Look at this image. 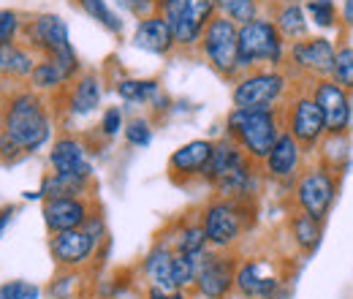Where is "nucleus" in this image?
Listing matches in <instances>:
<instances>
[{
    "instance_id": "nucleus-8",
    "label": "nucleus",
    "mask_w": 353,
    "mask_h": 299,
    "mask_svg": "<svg viewBox=\"0 0 353 299\" xmlns=\"http://www.w3.org/2000/svg\"><path fill=\"white\" fill-rule=\"evenodd\" d=\"M199 52H201L204 63L221 79L234 82L242 74V68H239V25L218 14L204 28V36L199 41Z\"/></svg>"
},
{
    "instance_id": "nucleus-21",
    "label": "nucleus",
    "mask_w": 353,
    "mask_h": 299,
    "mask_svg": "<svg viewBox=\"0 0 353 299\" xmlns=\"http://www.w3.org/2000/svg\"><path fill=\"white\" fill-rule=\"evenodd\" d=\"M133 46L141 49V52H150V55H172L176 49L174 33L169 28V22L163 19V14H150L144 19L136 22V30H133Z\"/></svg>"
},
{
    "instance_id": "nucleus-18",
    "label": "nucleus",
    "mask_w": 353,
    "mask_h": 299,
    "mask_svg": "<svg viewBox=\"0 0 353 299\" xmlns=\"http://www.w3.org/2000/svg\"><path fill=\"white\" fill-rule=\"evenodd\" d=\"M41 215L49 234L57 231H71V229H85L90 218L95 215V204L90 196H63V199H44Z\"/></svg>"
},
{
    "instance_id": "nucleus-28",
    "label": "nucleus",
    "mask_w": 353,
    "mask_h": 299,
    "mask_svg": "<svg viewBox=\"0 0 353 299\" xmlns=\"http://www.w3.org/2000/svg\"><path fill=\"white\" fill-rule=\"evenodd\" d=\"M272 22L277 25V30L283 33V39H285L288 44L302 41V39H307L310 36L307 11H305V6L296 3V0H285V3H280L277 11H274V17H272Z\"/></svg>"
},
{
    "instance_id": "nucleus-37",
    "label": "nucleus",
    "mask_w": 353,
    "mask_h": 299,
    "mask_svg": "<svg viewBox=\"0 0 353 299\" xmlns=\"http://www.w3.org/2000/svg\"><path fill=\"white\" fill-rule=\"evenodd\" d=\"M98 128H101V136H106V139H114L117 133H123V128H125L123 109H120V106H106V109L101 112Z\"/></svg>"
},
{
    "instance_id": "nucleus-29",
    "label": "nucleus",
    "mask_w": 353,
    "mask_h": 299,
    "mask_svg": "<svg viewBox=\"0 0 353 299\" xmlns=\"http://www.w3.org/2000/svg\"><path fill=\"white\" fill-rule=\"evenodd\" d=\"M41 196L44 199H63V196H92V180L85 177H71V174H54L49 171L41 182Z\"/></svg>"
},
{
    "instance_id": "nucleus-19",
    "label": "nucleus",
    "mask_w": 353,
    "mask_h": 299,
    "mask_svg": "<svg viewBox=\"0 0 353 299\" xmlns=\"http://www.w3.org/2000/svg\"><path fill=\"white\" fill-rule=\"evenodd\" d=\"M215 142L212 139H190L182 147H176L169 155V177L174 182H190L204 180V171L210 166Z\"/></svg>"
},
{
    "instance_id": "nucleus-31",
    "label": "nucleus",
    "mask_w": 353,
    "mask_h": 299,
    "mask_svg": "<svg viewBox=\"0 0 353 299\" xmlns=\"http://www.w3.org/2000/svg\"><path fill=\"white\" fill-rule=\"evenodd\" d=\"M77 3H79V8L88 14L90 19H95L103 30H109V33H114V36L123 33V19L112 11V6H109L106 0H77Z\"/></svg>"
},
{
    "instance_id": "nucleus-38",
    "label": "nucleus",
    "mask_w": 353,
    "mask_h": 299,
    "mask_svg": "<svg viewBox=\"0 0 353 299\" xmlns=\"http://www.w3.org/2000/svg\"><path fill=\"white\" fill-rule=\"evenodd\" d=\"M41 289L28 280H8L0 286V299H39Z\"/></svg>"
},
{
    "instance_id": "nucleus-2",
    "label": "nucleus",
    "mask_w": 353,
    "mask_h": 299,
    "mask_svg": "<svg viewBox=\"0 0 353 299\" xmlns=\"http://www.w3.org/2000/svg\"><path fill=\"white\" fill-rule=\"evenodd\" d=\"M296 90L285 68H253L242 71L231 87V104L236 109H266L280 112Z\"/></svg>"
},
{
    "instance_id": "nucleus-3",
    "label": "nucleus",
    "mask_w": 353,
    "mask_h": 299,
    "mask_svg": "<svg viewBox=\"0 0 353 299\" xmlns=\"http://www.w3.org/2000/svg\"><path fill=\"white\" fill-rule=\"evenodd\" d=\"M283 115L266 109H236L231 106L225 117V136H231L248 158L261 164L274 142L283 136Z\"/></svg>"
},
{
    "instance_id": "nucleus-33",
    "label": "nucleus",
    "mask_w": 353,
    "mask_h": 299,
    "mask_svg": "<svg viewBox=\"0 0 353 299\" xmlns=\"http://www.w3.org/2000/svg\"><path fill=\"white\" fill-rule=\"evenodd\" d=\"M307 11V19L318 28V30H334L340 22V8L334 0H307L305 6Z\"/></svg>"
},
{
    "instance_id": "nucleus-32",
    "label": "nucleus",
    "mask_w": 353,
    "mask_h": 299,
    "mask_svg": "<svg viewBox=\"0 0 353 299\" xmlns=\"http://www.w3.org/2000/svg\"><path fill=\"white\" fill-rule=\"evenodd\" d=\"M218 14L236 25H248L261 17V0H218Z\"/></svg>"
},
{
    "instance_id": "nucleus-7",
    "label": "nucleus",
    "mask_w": 353,
    "mask_h": 299,
    "mask_svg": "<svg viewBox=\"0 0 353 299\" xmlns=\"http://www.w3.org/2000/svg\"><path fill=\"white\" fill-rule=\"evenodd\" d=\"M179 49H199L204 28L218 17V0H158Z\"/></svg>"
},
{
    "instance_id": "nucleus-20",
    "label": "nucleus",
    "mask_w": 353,
    "mask_h": 299,
    "mask_svg": "<svg viewBox=\"0 0 353 299\" xmlns=\"http://www.w3.org/2000/svg\"><path fill=\"white\" fill-rule=\"evenodd\" d=\"M49 169L54 174H71V177L92 180V161L88 155V144L74 133L57 136L52 142V150H49Z\"/></svg>"
},
{
    "instance_id": "nucleus-35",
    "label": "nucleus",
    "mask_w": 353,
    "mask_h": 299,
    "mask_svg": "<svg viewBox=\"0 0 353 299\" xmlns=\"http://www.w3.org/2000/svg\"><path fill=\"white\" fill-rule=\"evenodd\" d=\"M123 136H125V142L131 147H139V150L150 147V142H152V123H150V117H144V115L131 117L125 123V128H123Z\"/></svg>"
},
{
    "instance_id": "nucleus-9",
    "label": "nucleus",
    "mask_w": 353,
    "mask_h": 299,
    "mask_svg": "<svg viewBox=\"0 0 353 299\" xmlns=\"http://www.w3.org/2000/svg\"><path fill=\"white\" fill-rule=\"evenodd\" d=\"M283 115V128L291 133L310 155H315V150L321 147V142L329 136L326 131V120L321 106L315 104V98L307 93V87H296L291 93V98L285 101V106L280 109Z\"/></svg>"
},
{
    "instance_id": "nucleus-23",
    "label": "nucleus",
    "mask_w": 353,
    "mask_h": 299,
    "mask_svg": "<svg viewBox=\"0 0 353 299\" xmlns=\"http://www.w3.org/2000/svg\"><path fill=\"white\" fill-rule=\"evenodd\" d=\"M174 248L166 242V240H158L147 256L141 261V272L147 278L150 286L155 289H166V291H176L174 289Z\"/></svg>"
},
{
    "instance_id": "nucleus-16",
    "label": "nucleus",
    "mask_w": 353,
    "mask_h": 299,
    "mask_svg": "<svg viewBox=\"0 0 353 299\" xmlns=\"http://www.w3.org/2000/svg\"><path fill=\"white\" fill-rule=\"evenodd\" d=\"M307 150L291 133L283 131V136L274 142L269 155L261 161V171H264L266 180H272V182H291L294 185V180L307 166Z\"/></svg>"
},
{
    "instance_id": "nucleus-17",
    "label": "nucleus",
    "mask_w": 353,
    "mask_h": 299,
    "mask_svg": "<svg viewBox=\"0 0 353 299\" xmlns=\"http://www.w3.org/2000/svg\"><path fill=\"white\" fill-rule=\"evenodd\" d=\"M98 240L88 229H71V231H57L49 237V253L52 261L60 269H82L88 267L90 258L98 251Z\"/></svg>"
},
{
    "instance_id": "nucleus-41",
    "label": "nucleus",
    "mask_w": 353,
    "mask_h": 299,
    "mask_svg": "<svg viewBox=\"0 0 353 299\" xmlns=\"http://www.w3.org/2000/svg\"><path fill=\"white\" fill-rule=\"evenodd\" d=\"M340 22L345 28H353V0H343V6H340Z\"/></svg>"
},
{
    "instance_id": "nucleus-13",
    "label": "nucleus",
    "mask_w": 353,
    "mask_h": 299,
    "mask_svg": "<svg viewBox=\"0 0 353 299\" xmlns=\"http://www.w3.org/2000/svg\"><path fill=\"white\" fill-rule=\"evenodd\" d=\"M307 93L315 98V104L323 112L326 131L329 133H351L353 126V93L337 85L332 77L329 79H315L307 82Z\"/></svg>"
},
{
    "instance_id": "nucleus-27",
    "label": "nucleus",
    "mask_w": 353,
    "mask_h": 299,
    "mask_svg": "<svg viewBox=\"0 0 353 299\" xmlns=\"http://www.w3.org/2000/svg\"><path fill=\"white\" fill-rule=\"evenodd\" d=\"M166 242L174 248V253H182V256H204L210 251V240H207V231L201 226V218L182 220L166 237Z\"/></svg>"
},
{
    "instance_id": "nucleus-40",
    "label": "nucleus",
    "mask_w": 353,
    "mask_h": 299,
    "mask_svg": "<svg viewBox=\"0 0 353 299\" xmlns=\"http://www.w3.org/2000/svg\"><path fill=\"white\" fill-rule=\"evenodd\" d=\"M147 299H188V297H185V291H166V289L150 286L147 289Z\"/></svg>"
},
{
    "instance_id": "nucleus-42",
    "label": "nucleus",
    "mask_w": 353,
    "mask_h": 299,
    "mask_svg": "<svg viewBox=\"0 0 353 299\" xmlns=\"http://www.w3.org/2000/svg\"><path fill=\"white\" fill-rule=\"evenodd\" d=\"M14 213H17L14 207H3V210H0V237H3V231L8 229V223H11Z\"/></svg>"
},
{
    "instance_id": "nucleus-34",
    "label": "nucleus",
    "mask_w": 353,
    "mask_h": 299,
    "mask_svg": "<svg viewBox=\"0 0 353 299\" xmlns=\"http://www.w3.org/2000/svg\"><path fill=\"white\" fill-rule=\"evenodd\" d=\"M332 79H334L337 85H343L345 90H351L353 93V44L337 46V57H334Z\"/></svg>"
},
{
    "instance_id": "nucleus-10",
    "label": "nucleus",
    "mask_w": 353,
    "mask_h": 299,
    "mask_svg": "<svg viewBox=\"0 0 353 299\" xmlns=\"http://www.w3.org/2000/svg\"><path fill=\"white\" fill-rule=\"evenodd\" d=\"M334 57H337V44L332 39L307 36L302 41L288 44L285 71L299 85H307L315 79H329L332 71H334Z\"/></svg>"
},
{
    "instance_id": "nucleus-4",
    "label": "nucleus",
    "mask_w": 353,
    "mask_h": 299,
    "mask_svg": "<svg viewBox=\"0 0 353 299\" xmlns=\"http://www.w3.org/2000/svg\"><path fill=\"white\" fill-rule=\"evenodd\" d=\"M288 41L269 17L239 25V68H285Z\"/></svg>"
},
{
    "instance_id": "nucleus-1",
    "label": "nucleus",
    "mask_w": 353,
    "mask_h": 299,
    "mask_svg": "<svg viewBox=\"0 0 353 299\" xmlns=\"http://www.w3.org/2000/svg\"><path fill=\"white\" fill-rule=\"evenodd\" d=\"M52 112L41 93L22 87L3 98L0 106V136H6L22 155L39 153L52 139Z\"/></svg>"
},
{
    "instance_id": "nucleus-25",
    "label": "nucleus",
    "mask_w": 353,
    "mask_h": 299,
    "mask_svg": "<svg viewBox=\"0 0 353 299\" xmlns=\"http://www.w3.org/2000/svg\"><path fill=\"white\" fill-rule=\"evenodd\" d=\"M39 63V55L25 44H6L0 46V82H28L33 68Z\"/></svg>"
},
{
    "instance_id": "nucleus-22",
    "label": "nucleus",
    "mask_w": 353,
    "mask_h": 299,
    "mask_svg": "<svg viewBox=\"0 0 353 299\" xmlns=\"http://www.w3.org/2000/svg\"><path fill=\"white\" fill-rule=\"evenodd\" d=\"M103 98V79L95 71H82L74 85L65 90V106L74 117H88L101 106Z\"/></svg>"
},
{
    "instance_id": "nucleus-39",
    "label": "nucleus",
    "mask_w": 353,
    "mask_h": 299,
    "mask_svg": "<svg viewBox=\"0 0 353 299\" xmlns=\"http://www.w3.org/2000/svg\"><path fill=\"white\" fill-rule=\"evenodd\" d=\"M128 14H133L136 19H144L150 14L158 11V0H117Z\"/></svg>"
},
{
    "instance_id": "nucleus-44",
    "label": "nucleus",
    "mask_w": 353,
    "mask_h": 299,
    "mask_svg": "<svg viewBox=\"0 0 353 299\" xmlns=\"http://www.w3.org/2000/svg\"><path fill=\"white\" fill-rule=\"evenodd\" d=\"M296 3H299V0H296Z\"/></svg>"
},
{
    "instance_id": "nucleus-30",
    "label": "nucleus",
    "mask_w": 353,
    "mask_h": 299,
    "mask_svg": "<svg viewBox=\"0 0 353 299\" xmlns=\"http://www.w3.org/2000/svg\"><path fill=\"white\" fill-rule=\"evenodd\" d=\"M114 90H117V95L125 104H144V106H150L163 87H161L158 79H120L114 85Z\"/></svg>"
},
{
    "instance_id": "nucleus-24",
    "label": "nucleus",
    "mask_w": 353,
    "mask_h": 299,
    "mask_svg": "<svg viewBox=\"0 0 353 299\" xmlns=\"http://www.w3.org/2000/svg\"><path fill=\"white\" fill-rule=\"evenodd\" d=\"M248 161H253V158H248L245 150H242L231 136H221V139L215 142L210 166H207V171H204V182H210V185L215 188V185L223 182L225 177H231L236 169H242Z\"/></svg>"
},
{
    "instance_id": "nucleus-6",
    "label": "nucleus",
    "mask_w": 353,
    "mask_h": 299,
    "mask_svg": "<svg viewBox=\"0 0 353 299\" xmlns=\"http://www.w3.org/2000/svg\"><path fill=\"white\" fill-rule=\"evenodd\" d=\"M340 174L334 166L323 161H312L291 185V199L299 213H307L318 220H326V215L334 210L340 196Z\"/></svg>"
},
{
    "instance_id": "nucleus-11",
    "label": "nucleus",
    "mask_w": 353,
    "mask_h": 299,
    "mask_svg": "<svg viewBox=\"0 0 353 299\" xmlns=\"http://www.w3.org/2000/svg\"><path fill=\"white\" fill-rule=\"evenodd\" d=\"M234 291L245 299H288L291 286L288 278L277 269L274 258L250 256L236 267Z\"/></svg>"
},
{
    "instance_id": "nucleus-5",
    "label": "nucleus",
    "mask_w": 353,
    "mask_h": 299,
    "mask_svg": "<svg viewBox=\"0 0 353 299\" xmlns=\"http://www.w3.org/2000/svg\"><path fill=\"white\" fill-rule=\"evenodd\" d=\"M199 218H201V226L207 231L210 248L231 251V248L239 245V240L253 226V204L250 202H236V199L215 196L212 202L204 204V210H201Z\"/></svg>"
},
{
    "instance_id": "nucleus-12",
    "label": "nucleus",
    "mask_w": 353,
    "mask_h": 299,
    "mask_svg": "<svg viewBox=\"0 0 353 299\" xmlns=\"http://www.w3.org/2000/svg\"><path fill=\"white\" fill-rule=\"evenodd\" d=\"M236 256L231 251H215L210 248L199 261V275H196V294L204 299H225L234 291L236 280Z\"/></svg>"
},
{
    "instance_id": "nucleus-14",
    "label": "nucleus",
    "mask_w": 353,
    "mask_h": 299,
    "mask_svg": "<svg viewBox=\"0 0 353 299\" xmlns=\"http://www.w3.org/2000/svg\"><path fill=\"white\" fill-rule=\"evenodd\" d=\"M82 74V63L77 57L74 49L68 52H60V55H49V57H39L28 87L49 95V93H65L68 87L74 85V79Z\"/></svg>"
},
{
    "instance_id": "nucleus-15",
    "label": "nucleus",
    "mask_w": 353,
    "mask_h": 299,
    "mask_svg": "<svg viewBox=\"0 0 353 299\" xmlns=\"http://www.w3.org/2000/svg\"><path fill=\"white\" fill-rule=\"evenodd\" d=\"M19 39H25L22 44L30 46L39 57H49V55H60V52L74 49L68 25L57 14H39L33 19H25Z\"/></svg>"
},
{
    "instance_id": "nucleus-36",
    "label": "nucleus",
    "mask_w": 353,
    "mask_h": 299,
    "mask_svg": "<svg viewBox=\"0 0 353 299\" xmlns=\"http://www.w3.org/2000/svg\"><path fill=\"white\" fill-rule=\"evenodd\" d=\"M22 25H25V19H22L17 11L0 8V46L19 41V36H22Z\"/></svg>"
},
{
    "instance_id": "nucleus-26",
    "label": "nucleus",
    "mask_w": 353,
    "mask_h": 299,
    "mask_svg": "<svg viewBox=\"0 0 353 299\" xmlns=\"http://www.w3.org/2000/svg\"><path fill=\"white\" fill-rule=\"evenodd\" d=\"M288 237H291V242L299 253L312 256L321 248V240H323V220L296 210L288 218Z\"/></svg>"
},
{
    "instance_id": "nucleus-43",
    "label": "nucleus",
    "mask_w": 353,
    "mask_h": 299,
    "mask_svg": "<svg viewBox=\"0 0 353 299\" xmlns=\"http://www.w3.org/2000/svg\"><path fill=\"white\" fill-rule=\"evenodd\" d=\"M0 93H3V82H0Z\"/></svg>"
}]
</instances>
